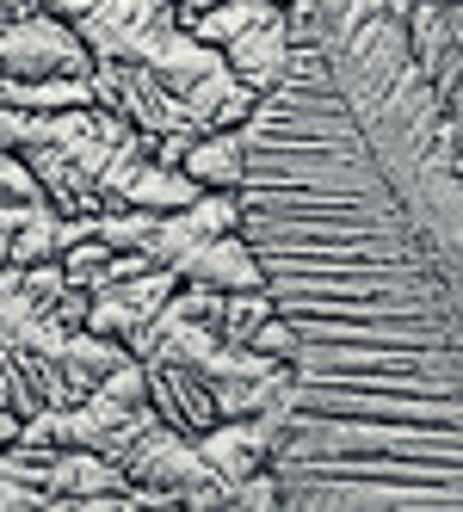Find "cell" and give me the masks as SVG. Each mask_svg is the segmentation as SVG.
<instances>
[{
    "mask_svg": "<svg viewBox=\"0 0 463 512\" xmlns=\"http://www.w3.org/2000/svg\"><path fill=\"white\" fill-rule=\"evenodd\" d=\"M180 25L167 0H87L75 19V38L93 62H142L167 31Z\"/></svg>",
    "mask_w": 463,
    "mask_h": 512,
    "instance_id": "7a4b0ae2",
    "label": "cell"
},
{
    "mask_svg": "<svg viewBox=\"0 0 463 512\" xmlns=\"http://www.w3.org/2000/svg\"><path fill=\"white\" fill-rule=\"evenodd\" d=\"M223 68L235 81H247L254 93H272L284 75H291V31H284V13L247 25L241 38L223 44Z\"/></svg>",
    "mask_w": 463,
    "mask_h": 512,
    "instance_id": "3957f363",
    "label": "cell"
},
{
    "mask_svg": "<svg viewBox=\"0 0 463 512\" xmlns=\"http://www.w3.org/2000/svg\"><path fill=\"white\" fill-rule=\"evenodd\" d=\"M247 346H254L260 358H272V364H291V352H297V327L272 309V315L254 327V334H247Z\"/></svg>",
    "mask_w": 463,
    "mask_h": 512,
    "instance_id": "9c48e42d",
    "label": "cell"
},
{
    "mask_svg": "<svg viewBox=\"0 0 463 512\" xmlns=\"http://www.w3.org/2000/svg\"><path fill=\"white\" fill-rule=\"evenodd\" d=\"M173 278L180 284H204V290H254L266 284L260 278V260H254V247L241 241V229L229 235H204L180 266H173Z\"/></svg>",
    "mask_w": 463,
    "mask_h": 512,
    "instance_id": "277c9868",
    "label": "cell"
},
{
    "mask_svg": "<svg viewBox=\"0 0 463 512\" xmlns=\"http://www.w3.org/2000/svg\"><path fill=\"white\" fill-rule=\"evenodd\" d=\"M124 358V346L118 340H105V334H93V327H68L62 334V346L50 352V364H56V377L68 383V395H87L112 364Z\"/></svg>",
    "mask_w": 463,
    "mask_h": 512,
    "instance_id": "8992f818",
    "label": "cell"
},
{
    "mask_svg": "<svg viewBox=\"0 0 463 512\" xmlns=\"http://www.w3.org/2000/svg\"><path fill=\"white\" fill-rule=\"evenodd\" d=\"M93 56L75 38V25L25 7L0 25V75L7 81H38V75H87Z\"/></svg>",
    "mask_w": 463,
    "mask_h": 512,
    "instance_id": "6da1fadb",
    "label": "cell"
},
{
    "mask_svg": "<svg viewBox=\"0 0 463 512\" xmlns=\"http://www.w3.org/2000/svg\"><path fill=\"white\" fill-rule=\"evenodd\" d=\"M192 198H198V186H192L180 167H167V161H136V167L124 173V186H118L112 204H136V210L167 216V210H186Z\"/></svg>",
    "mask_w": 463,
    "mask_h": 512,
    "instance_id": "52a82bcc",
    "label": "cell"
},
{
    "mask_svg": "<svg viewBox=\"0 0 463 512\" xmlns=\"http://www.w3.org/2000/svg\"><path fill=\"white\" fill-rule=\"evenodd\" d=\"M272 13H278L272 0H210L204 13H192V19H180V25L192 31L198 44H210V50H223L229 38H241L247 25H260V19H272Z\"/></svg>",
    "mask_w": 463,
    "mask_h": 512,
    "instance_id": "ba28073f",
    "label": "cell"
},
{
    "mask_svg": "<svg viewBox=\"0 0 463 512\" xmlns=\"http://www.w3.org/2000/svg\"><path fill=\"white\" fill-rule=\"evenodd\" d=\"M241 130H198L186 142V155H180V173L192 179L198 192H235L241 186Z\"/></svg>",
    "mask_w": 463,
    "mask_h": 512,
    "instance_id": "5b68a950",
    "label": "cell"
},
{
    "mask_svg": "<svg viewBox=\"0 0 463 512\" xmlns=\"http://www.w3.org/2000/svg\"><path fill=\"white\" fill-rule=\"evenodd\" d=\"M272 7H291V0H272Z\"/></svg>",
    "mask_w": 463,
    "mask_h": 512,
    "instance_id": "30bf717a",
    "label": "cell"
}]
</instances>
